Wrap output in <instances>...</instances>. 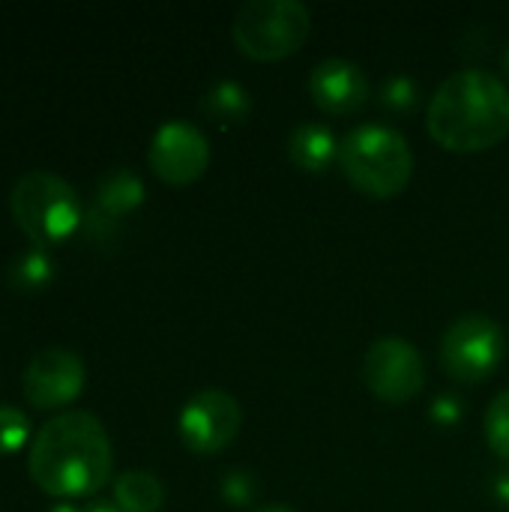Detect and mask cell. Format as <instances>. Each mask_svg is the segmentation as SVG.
Segmentation results:
<instances>
[{"label":"cell","instance_id":"2","mask_svg":"<svg viewBox=\"0 0 509 512\" xmlns=\"http://www.w3.org/2000/svg\"><path fill=\"white\" fill-rule=\"evenodd\" d=\"M429 135L459 153L495 147L509 132V87L486 69H462L441 81L426 111Z\"/></svg>","mask_w":509,"mask_h":512},{"label":"cell","instance_id":"25","mask_svg":"<svg viewBox=\"0 0 509 512\" xmlns=\"http://www.w3.org/2000/svg\"><path fill=\"white\" fill-rule=\"evenodd\" d=\"M255 512H294L291 507H285V504H267V507H261V510Z\"/></svg>","mask_w":509,"mask_h":512},{"label":"cell","instance_id":"16","mask_svg":"<svg viewBox=\"0 0 509 512\" xmlns=\"http://www.w3.org/2000/svg\"><path fill=\"white\" fill-rule=\"evenodd\" d=\"M6 282L18 294H39L54 282V258L45 246H30L12 258Z\"/></svg>","mask_w":509,"mask_h":512},{"label":"cell","instance_id":"1","mask_svg":"<svg viewBox=\"0 0 509 512\" xmlns=\"http://www.w3.org/2000/svg\"><path fill=\"white\" fill-rule=\"evenodd\" d=\"M114 468L111 438L102 420L90 411H60L30 441L27 471L30 480L51 498H87L96 495Z\"/></svg>","mask_w":509,"mask_h":512},{"label":"cell","instance_id":"21","mask_svg":"<svg viewBox=\"0 0 509 512\" xmlns=\"http://www.w3.org/2000/svg\"><path fill=\"white\" fill-rule=\"evenodd\" d=\"M462 414H465V405L450 393H444L432 402V420L441 426H456L462 420Z\"/></svg>","mask_w":509,"mask_h":512},{"label":"cell","instance_id":"4","mask_svg":"<svg viewBox=\"0 0 509 512\" xmlns=\"http://www.w3.org/2000/svg\"><path fill=\"white\" fill-rule=\"evenodd\" d=\"M9 213L33 246L45 249L69 240L84 222V204L75 186L45 168H30L12 183Z\"/></svg>","mask_w":509,"mask_h":512},{"label":"cell","instance_id":"20","mask_svg":"<svg viewBox=\"0 0 509 512\" xmlns=\"http://www.w3.org/2000/svg\"><path fill=\"white\" fill-rule=\"evenodd\" d=\"M258 495V486H255V477L249 471H231L225 480H222V498L231 504V507H249Z\"/></svg>","mask_w":509,"mask_h":512},{"label":"cell","instance_id":"5","mask_svg":"<svg viewBox=\"0 0 509 512\" xmlns=\"http://www.w3.org/2000/svg\"><path fill=\"white\" fill-rule=\"evenodd\" d=\"M312 30L309 6L300 0H246L234 15V42L255 60L294 54Z\"/></svg>","mask_w":509,"mask_h":512},{"label":"cell","instance_id":"3","mask_svg":"<svg viewBox=\"0 0 509 512\" xmlns=\"http://www.w3.org/2000/svg\"><path fill=\"white\" fill-rule=\"evenodd\" d=\"M339 168L360 192L393 198L411 183L414 153L399 129L387 123H363L339 141Z\"/></svg>","mask_w":509,"mask_h":512},{"label":"cell","instance_id":"18","mask_svg":"<svg viewBox=\"0 0 509 512\" xmlns=\"http://www.w3.org/2000/svg\"><path fill=\"white\" fill-rule=\"evenodd\" d=\"M30 435H33L30 417L21 408L0 405V456H12V453L24 450Z\"/></svg>","mask_w":509,"mask_h":512},{"label":"cell","instance_id":"8","mask_svg":"<svg viewBox=\"0 0 509 512\" xmlns=\"http://www.w3.org/2000/svg\"><path fill=\"white\" fill-rule=\"evenodd\" d=\"M243 429V408L225 390H201L195 393L177 417L180 441L198 453L210 456L225 450Z\"/></svg>","mask_w":509,"mask_h":512},{"label":"cell","instance_id":"23","mask_svg":"<svg viewBox=\"0 0 509 512\" xmlns=\"http://www.w3.org/2000/svg\"><path fill=\"white\" fill-rule=\"evenodd\" d=\"M81 512H123L114 501H93L87 507H81Z\"/></svg>","mask_w":509,"mask_h":512},{"label":"cell","instance_id":"13","mask_svg":"<svg viewBox=\"0 0 509 512\" xmlns=\"http://www.w3.org/2000/svg\"><path fill=\"white\" fill-rule=\"evenodd\" d=\"M288 156L297 168L321 174L333 162H339V138L327 123L306 120V123L294 126V132L288 138Z\"/></svg>","mask_w":509,"mask_h":512},{"label":"cell","instance_id":"26","mask_svg":"<svg viewBox=\"0 0 509 512\" xmlns=\"http://www.w3.org/2000/svg\"><path fill=\"white\" fill-rule=\"evenodd\" d=\"M504 69H507V75H509V48H507V54H504Z\"/></svg>","mask_w":509,"mask_h":512},{"label":"cell","instance_id":"11","mask_svg":"<svg viewBox=\"0 0 509 512\" xmlns=\"http://www.w3.org/2000/svg\"><path fill=\"white\" fill-rule=\"evenodd\" d=\"M309 93L321 111L351 114L363 108V102L369 99V78L357 63L345 57H327L312 69Z\"/></svg>","mask_w":509,"mask_h":512},{"label":"cell","instance_id":"14","mask_svg":"<svg viewBox=\"0 0 509 512\" xmlns=\"http://www.w3.org/2000/svg\"><path fill=\"white\" fill-rule=\"evenodd\" d=\"M114 504L123 512H156L165 504V486L150 471H123L114 477Z\"/></svg>","mask_w":509,"mask_h":512},{"label":"cell","instance_id":"12","mask_svg":"<svg viewBox=\"0 0 509 512\" xmlns=\"http://www.w3.org/2000/svg\"><path fill=\"white\" fill-rule=\"evenodd\" d=\"M141 201H144V180L129 168H111L108 174H102V180L96 186L87 222L93 228L96 225L111 228L114 222H120L123 216L138 210Z\"/></svg>","mask_w":509,"mask_h":512},{"label":"cell","instance_id":"15","mask_svg":"<svg viewBox=\"0 0 509 512\" xmlns=\"http://www.w3.org/2000/svg\"><path fill=\"white\" fill-rule=\"evenodd\" d=\"M201 108H204V114H207L210 120H216V123H222V126H240V123H246L249 114H252V93H249L243 84L225 78V81H216V84L204 93Z\"/></svg>","mask_w":509,"mask_h":512},{"label":"cell","instance_id":"19","mask_svg":"<svg viewBox=\"0 0 509 512\" xmlns=\"http://www.w3.org/2000/svg\"><path fill=\"white\" fill-rule=\"evenodd\" d=\"M417 102H420V84L411 75H393L384 81V87H381V105L384 108L405 114V111H414Z\"/></svg>","mask_w":509,"mask_h":512},{"label":"cell","instance_id":"17","mask_svg":"<svg viewBox=\"0 0 509 512\" xmlns=\"http://www.w3.org/2000/svg\"><path fill=\"white\" fill-rule=\"evenodd\" d=\"M483 432H486V441H489L492 453L509 462V390L498 393L492 399V405L486 408Z\"/></svg>","mask_w":509,"mask_h":512},{"label":"cell","instance_id":"10","mask_svg":"<svg viewBox=\"0 0 509 512\" xmlns=\"http://www.w3.org/2000/svg\"><path fill=\"white\" fill-rule=\"evenodd\" d=\"M84 384H87V366L69 348H45L33 354L21 375L24 399L39 411L66 408L81 396Z\"/></svg>","mask_w":509,"mask_h":512},{"label":"cell","instance_id":"22","mask_svg":"<svg viewBox=\"0 0 509 512\" xmlns=\"http://www.w3.org/2000/svg\"><path fill=\"white\" fill-rule=\"evenodd\" d=\"M492 492H495V501H498V504L509 507V471H504V474H498V477H495Z\"/></svg>","mask_w":509,"mask_h":512},{"label":"cell","instance_id":"24","mask_svg":"<svg viewBox=\"0 0 509 512\" xmlns=\"http://www.w3.org/2000/svg\"><path fill=\"white\" fill-rule=\"evenodd\" d=\"M48 512H81V507H75V504H63V501H60V504H54Z\"/></svg>","mask_w":509,"mask_h":512},{"label":"cell","instance_id":"7","mask_svg":"<svg viewBox=\"0 0 509 512\" xmlns=\"http://www.w3.org/2000/svg\"><path fill=\"white\" fill-rule=\"evenodd\" d=\"M366 387L387 405H405L426 384L423 354L402 336H381L363 357Z\"/></svg>","mask_w":509,"mask_h":512},{"label":"cell","instance_id":"9","mask_svg":"<svg viewBox=\"0 0 509 512\" xmlns=\"http://www.w3.org/2000/svg\"><path fill=\"white\" fill-rule=\"evenodd\" d=\"M147 159L156 177L171 186H186L207 171L210 141L189 120H165L150 138Z\"/></svg>","mask_w":509,"mask_h":512},{"label":"cell","instance_id":"6","mask_svg":"<svg viewBox=\"0 0 509 512\" xmlns=\"http://www.w3.org/2000/svg\"><path fill=\"white\" fill-rule=\"evenodd\" d=\"M507 354V333L489 315L471 312L456 318L441 339V363L459 384L486 381Z\"/></svg>","mask_w":509,"mask_h":512}]
</instances>
